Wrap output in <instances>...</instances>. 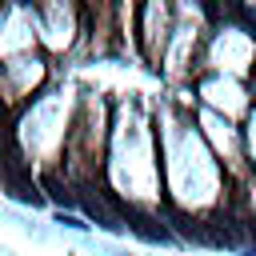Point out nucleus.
<instances>
[{
  "label": "nucleus",
  "instance_id": "obj_1",
  "mask_svg": "<svg viewBox=\"0 0 256 256\" xmlns=\"http://www.w3.org/2000/svg\"><path fill=\"white\" fill-rule=\"evenodd\" d=\"M8 188H12V196L16 200H24V204H40L44 196L36 192V184L32 180H24V172H20V164L16 160H8Z\"/></svg>",
  "mask_w": 256,
  "mask_h": 256
},
{
  "label": "nucleus",
  "instance_id": "obj_2",
  "mask_svg": "<svg viewBox=\"0 0 256 256\" xmlns=\"http://www.w3.org/2000/svg\"><path fill=\"white\" fill-rule=\"evenodd\" d=\"M80 204H84V212H88L100 228H120V224H116V216H112V208L104 204V196H100V192H80Z\"/></svg>",
  "mask_w": 256,
  "mask_h": 256
},
{
  "label": "nucleus",
  "instance_id": "obj_3",
  "mask_svg": "<svg viewBox=\"0 0 256 256\" xmlns=\"http://www.w3.org/2000/svg\"><path fill=\"white\" fill-rule=\"evenodd\" d=\"M128 224H132V232H136V236H144V240H168V232H164L156 220H148V216L128 212Z\"/></svg>",
  "mask_w": 256,
  "mask_h": 256
}]
</instances>
